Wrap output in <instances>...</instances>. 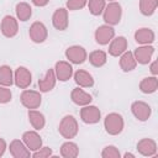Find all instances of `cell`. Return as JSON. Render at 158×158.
<instances>
[{"label": "cell", "instance_id": "obj_31", "mask_svg": "<svg viewBox=\"0 0 158 158\" xmlns=\"http://www.w3.org/2000/svg\"><path fill=\"white\" fill-rule=\"evenodd\" d=\"M88 9L91 15L99 16L102 14L105 6H106V0H88Z\"/></svg>", "mask_w": 158, "mask_h": 158}, {"label": "cell", "instance_id": "obj_32", "mask_svg": "<svg viewBox=\"0 0 158 158\" xmlns=\"http://www.w3.org/2000/svg\"><path fill=\"white\" fill-rule=\"evenodd\" d=\"M101 157L102 158H120L121 157V153H120V151H118L117 147L110 144V146H106L101 151Z\"/></svg>", "mask_w": 158, "mask_h": 158}, {"label": "cell", "instance_id": "obj_13", "mask_svg": "<svg viewBox=\"0 0 158 158\" xmlns=\"http://www.w3.org/2000/svg\"><path fill=\"white\" fill-rule=\"evenodd\" d=\"M52 25L56 30L58 31H64L67 30L68 25H69V20H68V10L67 7H59L57 9L53 15H52Z\"/></svg>", "mask_w": 158, "mask_h": 158}, {"label": "cell", "instance_id": "obj_27", "mask_svg": "<svg viewBox=\"0 0 158 158\" xmlns=\"http://www.w3.org/2000/svg\"><path fill=\"white\" fill-rule=\"evenodd\" d=\"M15 11H16V17H17V20H20V21H22V22L30 20L31 16H32V7L30 6V4L23 2V1L16 4Z\"/></svg>", "mask_w": 158, "mask_h": 158}, {"label": "cell", "instance_id": "obj_29", "mask_svg": "<svg viewBox=\"0 0 158 158\" xmlns=\"http://www.w3.org/2000/svg\"><path fill=\"white\" fill-rule=\"evenodd\" d=\"M14 84V72L9 65L0 67V85L11 86Z\"/></svg>", "mask_w": 158, "mask_h": 158}, {"label": "cell", "instance_id": "obj_24", "mask_svg": "<svg viewBox=\"0 0 158 158\" xmlns=\"http://www.w3.org/2000/svg\"><path fill=\"white\" fill-rule=\"evenodd\" d=\"M137 62L135 59L133 52L131 51H126L120 56V68L123 72H131L136 68Z\"/></svg>", "mask_w": 158, "mask_h": 158}, {"label": "cell", "instance_id": "obj_2", "mask_svg": "<svg viewBox=\"0 0 158 158\" xmlns=\"http://www.w3.org/2000/svg\"><path fill=\"white\" fill-rule=\"evenodd\" d=\"M104 127L109 135L117 136L122 132V130L125 127L123 117L117 112H111V114L106 115V117L104 118Z\"/></svg>", "mask_w": 158, "mask_h": 158}, {"label": "cell", "instance_id": "obj_28", "mask_svg": "<svg viewBox=\"0 0 158 158\" xmlns=\"http://www.w3.org/2000/svg\"><path fill=\"white\" fill-rule=\"evenodd\" d=\"M89 62H90V64L93 67L100 68V67H102V65L106 64V62H107V54H106V52H104L101 49L93 51L89 54Z\"/></svg>", "mask_w": 158, "mask_h": 158}, {"label": "cell", "instance_id": "obj_4", "mask_svg": "<svg viewBox=\"0 0 158 158\" xmlns=\"http://www.w3.org/2000/svg\"><path fill=\"white\" fill-rule=\"evenodd\" d=\"M20 100H21V104L26 109L33 110V109H38L40 107V105L42 102V96H41L40 91L23 89V91L20 95Z\"/></svg>", "mask_w": 158, "mask_h": 158}, {"label": "cell", "instance_id": "obj_16", "mask_svg": "<svg viewBox=\"0 0 158 158\" xmlns=\"http://www.w3.org/2000/svg\"><path fill=\"white\" fill-rule=\"evenodd\" d=\"M56 83H57V77H56L54 69L51 68L46 72L43 78L38 79V89L41 93H48L56 86Z\"/></svg>", "mask_w": 158, "mask_h": 158}, {"label": "cell", "instance_id": "obj_9", "mask_svg": "<svg viewBox=\"0 0 158 158\" xmlns=\"http://www.w3.org/2000/svg\"><path fill=\"white\" fill-rule=\"evenodd\" d=\"M30 38L32 42L35 43H42L47 40L48 37V30L46 27V25L41 21H36L31 25L30 31H28Z\"/></svg>", "mask_w": 158, "mask_h": 158}, {"label": "cell", "instance_id": "obj_20", "mask_svg": "<svg viewBox=\"0 0 158 158\" xmlns=\"http://www.w3.org/2000/svg\"><path fill=\"white\" fill-rule=\"evenodd\" d=\"M133 37H135V41L138 44H151L156 40V35H154L153 30H151L148 27L138 28L135 32V36Z\"/></svg>", "mask_w": 158, "mask_h": 158}, {"label": "cell", "instance_id": "obj_25", "mask_svg": "<svg viewBox=\"0 0 158 158\" xmlns=\"http://www.w3.org/2000/svg\"><path fill=\"white\" fill-rule=\"evenodd\" d=\"M158 89V79L156 75L146 77L139 81V90L144 94H152Z\"/></svg>", "mask_w": 158, "mask_h": 158}, {"label": "cell", "instance_id": "obj_11", "mask_svg": "<svg viewBox=\"0 0 158 158\" xmlns=\"http://www.w3.org/2000/svg\"><path fill=\"white\" fill-rule=\"evenodd\" d=\"M131 111L133 114V116L138 120V121H147L151 115H152V109L151 106L144 102V101H141V100H137V101H133L132 105H131Z\"/></svg>", "mask_w": 158, "mask_h": 158}, {"label": "cell", "instance_id": "obj_34", "mask_svg": "<svg viewBox=\"0 0 158 158\" xmlns=\"http://www.w3.org/2000/svg\"><path fill=\"white\" fill-rule=\"evenodd\" d=\"M12 99V93L9 86L0 85V104H7Z\"/></svg>", "mask_w": 158, "mask_h": 158}, {"label": "cell", "instance_id": "obj_5", "mask_svg": "<svg viewBox=\"0 0 158 158\" xmlns=\"http://www.w3.org/2000/svg\"><path fill=\"white\" fill-rule=\"evenodd\" d=\"M32 83V74L26 67H19L14 72V84L20 89H27Z\"/></svg>", "mask_w": 158, "mask_h": 158}, {"label": "cell", "instance_id": "obj_3", "mask_svg": "<svg viewBox=\"0 0 158 158\" xmlns=\"http://www.w3.org/2000/svg\"><path fill=\"white\" fill-rule=\"evenodd\" d=\"M121 16H122V7L116 1H110L102 11V19L105 23L110 26L118 25L121 21Z\"/></svg>", "mask_w": 158, "mask_h": 158}, {"label": "cell", "instance_id": "obj_23", "mask_svg": "<svg viewBox=\"0 0 158 158\" xmlns=\"http://www.w3.org/2000/svg\"><path fill=\"white\" fill-rule=\"evenodd\" d=\"M28 121L31 123V126L36 130V131H41L44 126H46V117L42 112L37 111L36 109L33 110H28Z\"/></svg>", "mask_w": 158, "mask_h": 158}, {"label": "cell", "instance_id": "obj_37", "mask_svg": "<svg viewBox=\"0 0 158 158\" xmlns=\"http://www.w3.org/2000/svg\"><path fill=\"white\" fill-rule=\"evenodd\" d=\"M6 148H7L6 141H5L4 138H1V137H0V157H2V156H4V153H5Z\"/></svg>", "mask_w": 158, "mask_h": 158}, {"label": "cell", "instance_id": "obj_17", "mask_svg": "<svg viewBox=\"0 0 158 158\" xmlns=\"http://www.w3.org/2000/svg\"><path fill=\"white\" fill-rule=\"evenodd\" d=\"M9 151L14 158H28L31 156V151L21 139H12L10 142Z\"/></svg>", "mask_w": 158, "mask_h": 158}, {"label": "cell", "instance_id": "obj_38", "mask_svg": "<svg viewBox=\"0 0 158 158\" xmlns=\"http://www.w3.org/2000/svg\"><path fill=\"white\" fill-rule=\"evenodd\" d=\"M32 1V4L35 5V6H37V7H43V6H46L48 2H49V0H31Z\"/></svg>", "mask_w": 158, "mask_h": 158}, {"label": "cell", "instance_id": "obj_18", "mask_svg": "<svg viewBox=\"0 0 158 158\" xmlns=\"http://www.w3.org/2000/svg\"><path fill=\"white\" fill-rule=\"evenodd\" d=\"M127 51V40L123 36L114 37L109 44V54L112 57H120L123 52Z\"/></svg>", "mask_w": 158, "mask_h": 158}, {"label": "cell", "instance_id": "obj_6", "mask_svg": "<svg viewBox=\"0 0 158 158\" xmlns=\"http://www.w3.org/2000/svg\"><path fill=\"white\" fill-rule=\"evenodd\" d=\"M80 118L84 123L88 125L98 123L101 118V111L95 105H85L83 109H80Z\"/></svg>", "mask_w": 158, "mask_h": 158}, {"label": "cell", "instance_id": "obj_30", "mask_svg": "<svg viewBox=\"0 0 158 158\" xmlns=\"http://www.w3.org/2000/svg\"><path fill=\"white\" fill-rule=\"evenodd\" d=\"M158 7V0H139V11L143 16H152Z\"/></svg>", "mask_w": 158, "mask_h": 158}, {"label": "cell", "instance_id": "obj_26", "mask_svg": "<svg viewBox=\"0 0 158 158\" xmlns=\"http://www.w3.org/2000/svg\"><path fill=\"white\" fill-rule=\"evenodd\" d=\"M60 156L63 158H75L79 156V147L77 143L68 139L60 146Z\"/></svg>", "mask_w": 158, "mask_h": 158}, {"label": "cell", "instance_id": "obj_15", "mask_svg": "<svg viewBox=\"0 0 158 158\" xmlns=\"http://www.w3.org/2000/svg\"><path fill=\"white\" fill-rule=\"evenodd\" d=\"M137 151L143 157H154L157 154V143L152 138H142L137 142Z\"/></svg>", "mask_w": 158, "mask_h": 158}, {"label": "cell", "instance_id": "obj_33", "mask_svg": "<svg viewBox=\"0 0 158 158\" xmlns=\"http://www.w3.org/2000/svg\"><path fill=\"white\" fill-rule=\"evenodd\" d=\"M86 4H88V0H68L65 4V7L69 11H75V10L84 9Z\"/></svg>", "mask_w": 158, "mask_h": 158}, {"label": "cell", "instance_id": "obj_40", "mask_svg": "<svg viewBox=\"0 0 158 158\" xmlns=\"http://www.w3.org/2000/svg\"><path fill=\"white\" fill-rule=\"evenodd\" d=\"M109 1H115V0H109Z\"/></svg>", "mask_w": 158, "mask_h": 158}, {"label": "cell", "instance_id": "obj_39", "mask_svg": "<svg viewBox=\"0 0 158 158\" xmlns=\"http://www.w3.org/2000/svg\"><path fill=\"white\" fill-rule=\"evenodd\" d=\"M136 156L135 154H132V153H128V152H126L125 154H123V158H135Z\"/></svg>", "mask_w": 158, "mask_h": 158}, {"label": "cell", "instance_id": "obj_19", "mask_svg": "<svg viewBox=\"0 0 158 158\" xmlns=\"http://www.w3.org/2000/svg\"><path fill=\"white\" fill-rule=\"evenodd\" d=\"M22 141L26 144V147L30 151H32V152H35V151H37V149H40L42 147V138L37 133L36 130L35 131H26V132H23Z\"/></svg>", "mask_w": 158, "mask_h": 158}, {"label": "cell", "instance_id": "obj_12", "mask_svg": "<svg viewBox=\"0 0 158 158\" xmlns=\"http://www.w3.org/2000/svg\"><path fill=\"white\" fill-rule=\"evenodd\" d=\"M154 54V47L151 44H141L133 51V56L137 63L139 64H148Z\"/></svg>", "mask_w": 158, "mask_h": 158}, {"label": "cell", "instance_id": "obj_21", "mask_svg": "<svg viewBox=\"0 0 158 158\" xmlns=\"http://www.w3.org/2000/svg\"><path fill=\"white\" fill-rule=\"evenodd\" d=\"M70 99L72 101L78 105V106H85V105H89L93 100L91 95L86 91H84L83 89L80 88H74L70 93Z\"/></svg>", "mask_w": 158, "mask_h": 158}, {"label": "cell", "instance_id": "obj_14", "mask_svg": "<svg viewBox=\"0 0 158 158\" xmlns=\"http://www.w3.org/2000/svg\"><path fill=\"white\" fill-rule=\"evenodd\" d=\"M53 69H54L57 80H59V81H67L73 77V67L67 60L57 62Z\"/></svg>", "mask_w": 158, "mask_h": 158}, {"label": "cell", "instance_id": "obj_35", "mask_svg": "<svg viewBox=\"0 0 158 158\" xmlns=\"http://www.w3.org/2000/svg\"><path fill=\"white\" fill-rule=\"evenodd\" d=\"M52 153H53L52 148H49V147H41L40 149H37V151H35L32 153V157L33 158H49V157H52Z\"/></svg>", "mask_w": 158, "mask_h": 158}, {"label": "cell", "instance_id": "obj_1", "mask_svg": "<svg viewBox=\"0 0 158 158\" xmlns=\"http://www.w3.org/2000/svg\"><path fill=\"white\" fill-rule=\"evenodd\" d=\"M58 131L60 133V136L65 139H72L74 138L78 132H79V125L77 118L73 115H67L64 116L58 126Z\"/></svg>", "mask_w": 158, "mask_h": 158}, {"label": "cell", "instance_id": "obj_10", "mask_svg": "<svg viewBox=\"0 0 158 158\" xmlns=\"http://www.w3.org/2000/svg\"><path fill=\"white\" fill-rule=\"evenodd\" d=\"M94 37H95L96 43H99L100 46H106L115 37V30L110 25H106V23L105 25H101V26H99L95 30Z\"/></svg>", "mask_w": 158, "mask_h": 158}, {"label": "cell", "instance_id": "obj_8", "mask_svg": "<svg viewBox=\"0 0 158 158\" xmlns=\"http://www.w3.org/2000/svg\"><path fill=\"white\" fill-rule=\"evenodd\" d=\"M65 58L73 64H81L88 59V53L81 46H70L65 49Z\"/></svg>", "mask_w": 158, "mask_h": 158}, {"label": "cell", "instance_id": "obj_22", "mask_svg": "<svg viewBox=\"0 0 158 158\" xmlns=\"http://www.w3.org/2000/svg\"><path fill=\"white\" fill-rule=\"evenodd\" d=\"M73 77H74V81L77 83V85H79V88H91L94 85L93 75L84 69H78L73 74Z\"/></svg>", "mask_w": 158, "mask_h": 158}, {"label": "cell", "instance_id": "obj_7", "mask_svg": "<svg viewBox=\"0 0 158 158\" xmlns=\"http://www.w3.org/2000/svg\"><path fill=\"white\" fill-rule=\"evenodd\" d=\"M0 30H1V33L6 37V38H12L17 35L19 32V22L17 20L11 16V15H6L4 16V19L1 20V23H0Z\"/></svg>", "mask_w": 158, "mask_h": 158}, {"label": "cell", "instance_id": "obj_36", "mask_svg": "<svg viewBox=\"0 0 158 158\" xmlns=\"http://www.w3.org/2000/svg\"><path fill=\"white\" fill-rule=\"evenodd\" d=\"M149 70H151V73H152V75H158V62L157 60H153L152 63H151V65H149Z\"/></svg>", "mask_w": 158, "mask_h": 158}]
</instances>
